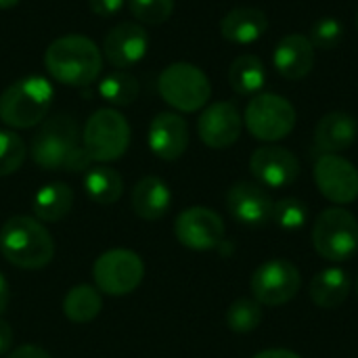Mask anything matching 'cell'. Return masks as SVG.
<instances>
[{
	"mask_svg": "<svg viewBox=\"0 0 358 358\" xmlns=\"http://www.w3.org/2000/svg\"><path fill=\"white\" fill-rule=\"evenodd\" d=\"M80 130L71 115L59 113L48 117L31 141V159L44 170L84 172L90 168V157L78 143Z\"/></svg>",
	"mask_w": 358,
	"mask_h": 358,
	"instance_id": "obj_1",
	"label": "cell"
},
{
	"mask_svg": "<svg viewBox=\"0 0 358 358\" xmlns=\"http://www.w3.org/2000/svg\"><path fill=\"white\" fill-rule=\"evenodd\" d=\"M103 57L99 46L78 34L61 36L48 44L44 52V67L52 80L65 86H88L101 73Z\"/></svg>",
	"mask_w": 358,
	"mask_h": 358,
	"instance_id": "obj_2",
	"label": "cell"
},
{
	"mask_svg": "<svg viewBox=\"0 0 358 358\" xmlns=\"http://www.w3.org/2000/svg\"><path fill=\"white\" fill-rule=\"evenodd\" d=\"M0 254L17 268H44L55 256L48 229L31 216H13L0 229Z\"/></svg>",
	"mask_w": 358,
	"mask_h": 358,
	"instance_id": "obj_3",
	"label": "cell"
},
{
	"mask_svg": "<svg viewBox=\"0 0 358 358\" xmlns=\"http://www.w3.org/2000/svg\"><path fill=\"white\" fill-rule=\"evenodd\" d=\"M52 86L42 76H27L0 94V120L8 128L25 130L40 124L52 105Z\"/></svg>",
	"mask_w": 358,
	"mask_h": 358,
	"instance_id": "obj_4",
	"label": "cell"
},
{
	"mask_svg": "<svg viewBox=\"0 0 358 358\" xmlns=\"http://www.w3.org/2000/svg\"><path fill=\"white\" fill-rule=\"evenodd\" d=\"M157 90L170 107L185 113L199 111L212 96V84L208 76L197 65L185 61L172 63L159 73Z\"/></svg>",
	"mask_w": 358,
	"mask_h": 358,
	"instance_id": "obj_5",
	"label": "cell"
},
{
	"mask_svg": "<svg viewBox=\"0 0 358 358\" xmlns=\"http://www.w3.org/2000/svg\"><path fill=\"white\" fill-rule=\"evenodd\" d=\"M313 245L329 262L350 260L358 250V220L346 208H327L313 227Z\"/></svg>",
	"mask_w": 358,
	"mask_h": 358,
	"instance_id": "obj_6",
	"label": "cell"
},
{
	"mask_svg": "<svg viewBox=\"0 0 358 358\" xmlns=\"http://www.w3.org/2000/svg\"><path fill=\"white\" fill-rule=\"evenodd\" d=\"M296 107L281 94L260 92L245 107L243 122L248 132L264 143L287 138L296 128Z\"/></svg>",
	"mask_w": 358,
	"mask_h": 358,
	"instance_id": "obj_7",
	"label": "cell"
},
{
	"mask_svg": "<svg viewBox=\"0 0 358 358\" xmlns=\"http://www.w3.org/2000/svg\"><path fill=\"white\" fill-rule=\"evenodd\" d=\"M130 145V124L117 109H96L84 126V149L92 162H115Z\"/></svg>",
	"mask_w": 358,
	"mask_h": 358,
	"instance_id": "obj_8",
	"label": "cell"
},
{
	"mask_svg": "<svg viewBox=\"0 0 358 358\" xmlns=\"http://www.w3.org/2000/svg\"><path fill=\"white\" fill-rule=\"evenodd\" d=\"M145 277V264L130 250H109L92 266V279L99 292L107 296L132 294Z\"/></svg>",
	"mask_w": 358,
	"mask_h": 358,
	"instance_id": "obj_9",
	"label": "cell"
},
{
	"mask_svg": "<svg viewBox=\"0 0 358 358\" xmlns=\"http://www.w3.org/2000/svg\"><path fill=\"white\" fill-rule=\"evenodd\" d=\"M250 285L258 304L283 306L298 296L302 287V275L294 262L285 258H273L254 271Z\"/></svg>",
	"mask_w": 358,
	"mask_h": 358,
	"instance_id": "obj_10",
	"label": "cell"
},
{
	"mask_svg": "<svg viewBox=\"0 0 358 358\" xmlns=\"http://www.w3.org/2000/svg\"><path fill=\"white\" fill-rule=\"evenodd\" d=\"M174 233L185 248L208 252L224 241V222L218 212L203 206H193L178 214Z\"/></svg>",
	"mask_w": 358,
	"mask_h": 358,
	"instance_id": "obj_11",
	"label": "cell"
},
{
	"mask_svg": "<svg viewBox=\"0 0 358 358\" xmlns=\"http://www.w3.org/2000/svg\"><path fill=\"white\" fill-rule=\"evenodd\" d=\"M315 182L321 195L338 206L357 201L358 170L342 155L323 153L315 164Z\"/></svg>",
	"mask_w": 358,
	"mask_h": 358,
	"instance_id": "obj_12",
	"label": "cell"
},
{
	"mask_svg": "<svg viewBox=\"0 0 358 358\" xmlns=\"http://www.w3.org/2000/svg\"><path fill=\"white\" fill-rule=\"evenodd\" d=\"M250 170L254 178L266 189H285L300 176L298 157L279 145H264L250 157Z\"/></svg>",
	"mask_w": 358,
	"mask_h": 358,
	"instance_id": "obj_13",
	"label": "cell"
},
{
	"mask_svg": "<svg viewBox=\"0 0 358 358\" xmlns=\"http://www.w3.org/2000/svg\"><path fill=\"white\" fill-rule=\"evenodd\" d=\"M273 206L268 191L256 182L239 180L227 193L229 214L245 227H266L273 220Z\"/></svg>",
	"mask_w": 358,
	"mask_h": 358,
	"instance_id": "obj_14",
	"label": "cell"
},
{
	"mask_svg": "<svg viewBox=\"0 0 358 358\" xmlns=\"http://www.w3.org/2000/svg\"><path fill=\"white\" fill-rule=\"evenodd\" d=\"M243 128L239 109L229 101H218L206 107L197 120V132L210 149H227L237 143Z\"/></svg>",
	"mask_w": 358,
	"mask_h": 358,
	"instance_id": "obj_15",
	"label": "cell"
},
{
	"mask_svg": "<svg viewBox=\"0 0 358 358\" xmlns=\"http://www.w3.org/2000/svg\"><path fill=\"white\" fill-rule=\"evenodd\" d=\"M149 34L134 21H124L111 27L103 40V55L115 69H128L145 59Z\"/></svg>",
	"mask_w": 358,
	"mask_h": 358,
	"instance_id": "obj_16",
	"label": "cell"
},
{
	"mask_svg": "<svg viewBox=\"0 0 358 358\" xmlns=\"http://www.w3.org/2000/svg\"><path fill=\"white\" fill-rule=\"evenodd\" d=\"M149 149L164 162L178 159L189 145V126L182 115L164 111L157 113L149 124L147 134Z\"/></svg>",
	"mask_w": 358,
	"mask_h": 358,
	"instance_id": "obj_17",
	"label": "cell"
},
{
	"mask_svg": "<svg viewBox=\"0 0 358 358\" xmlns=\"http://www.w3.org/2000/svg\"><path fill=\"white\" fill-rule=\"evenodd\" d=\"M273 65L287 80L306 78L315 65V46L308 36L289 34L281 38L273 52Z\"/></svg>",
	"mask_w": 358,
	"mask_h": 358,
	"instance_id": "obj_18",
	"label": "cell"
},
{
	"mask_svg": "<svg viewBox=\"0 0 358 358\" xmlns=\"http://www.w3.org/2000/svg\"><path fill=\"white\" fill-rule=\"evenodd\" d=\"M358 136V122L348 111H329L321 117L315 130L317 149L323 153H342L355 145Z\"/></svg>",
	"mask_w": 358,
	"mask_h": 358,
	"instance_id": "obj_19",
	"label": "cell"
},
{
	"mask_svg": "<svg viewBox=\"0 0 358 358\" xmlns=\"http://www.w3.org/2000/svg\"><path fill=\"white\" fill-rule=\"evenodd\" d=\"M268 29L264 10L254 6H239L229 10L220 21V34L233 44H252L260 40Z\"/></svg>",
	"mask_w": 358,
	"mask_h": 358,
	"instance_id": "obj_20",
	"label": "cell"
},
{
	"mask_svg": "<svg viewBox=\"0 0 358 358\" xmlns=\"http://www.w3.org/2000/svg\"><path fill=\"white\" fill-rule=\"evenodd\" d=\"M130 203L138 218L159 220L168 214L172 206V193L159 176H145L134 185Z\"/></svg>",
	"mask_w": 358,
	"mask_h": 358,
	"instance_id": "obj_21",
	"label": "cell"
},
{
	"mask_svg": "<svg viewBox=\"0 0 358 358\" xmlns=\"http://www.w3.org/2000/svg\"><path fill=\"white\" fill-rule=\"evenodd\" d=\"M350 277L346 271L334 266V268H325L321 273H317L310 281V300L325 310H334L338 306H342L350 294Z\"/></svg>",
	"mask_w": 358,
	"mask_h": 358,
	"instance_id": "obj_22",
	"label": "cell"
},
{
	"mask_svg": "<svg viewBox=\"0 0 358 358\" xmlns=\"http://www.w3.org/2000/svg\"><path fill=\"white\" fill-rule=\"evenodd\" d=\"M71 206H73V191L65 182H48L40 187L31 201L34 216L40 222L63 220L69 214Z\"/></svg>",
	"mask_w": 358,
	"mask_h": 358,
	"instance_id": "obj_23",
	"label": "cell"
},
{
	"mask_svg": "<svg viewBox=\"0 0 358 358\" xmlns=\"http://www.w3.org/2000/svg\"><path fill=\"white\" fill-rule=\"evenodd\" d=\"M229 84L241 96H256L266 84V69L256 55H241L229 67Z\"/></svg>",
	"mask_w": 358,
	"mask_h": 358,
	"instance_id": "obj_24",
	"label": "cell"
},
{
	"mask_svg": "<svg viewBox=\"0 0 358 358\" xmlns=\"http://www.w3.org/2000/svg\"><path fill=\"white\" fill-rule=\"evenodd\" d=\"M84 191L94 203L111 206L122 197L124 180L113 168L94 166V168H88L84 174Z\"/></svg>",
	"mask_w": 358,
	"mask_h": 358,
	"instance_id": "obj_25",
	"label": "cell"
},
{
	"mask_svg": "<svg viewBox=\"0 0 358 358\" xmlns=\"http://www.w3.org/2000/svg\"><path fill=\"white\" fill-rule=\"evenodd\" d=\"M103 308V298L92 285H76L63 298V315L71 323H90Z\"/></svg>",
	"mask_w": 358,
	"mask_h": 358,
	"instance_id": "obj_26",
	"label": "cell"
},
{
	"mask_svg": "<svg viewBox=\"0 0 358 358\" xmlns=\"http://www.w3.org/2000/svg\"><path fill=\"white\" fill-rule=\"evenodd\" d=\"M99 94L109 103V105H130L136 101L138 96V82L134 76H130L128 71H113L109 76H105L99 84Z\"/></svg>",
	"mask_w": 358,
	"mask_h": 358,
	"instance_id": "obj_27",
	"label": "cell"
},
{
	"mask_svg": "<svg viewBox=\"0 0 358 358\" xmlns=\"http://www.w3.org/2000/svg\"><path fill=\"white\" fill-rule=\"evenodd\" d=\"M262 304L250 298L235 300L227 310V325L235 334H250L262 323Z\"/></svg>",
	"mask_w": 358,
	"mask_h": 358,
	"instance_id": "obj_28",
	"label": "cell"
},
{
	"mask_svg": "<svg viewBox=\"0 0 358 358\" xmlns=\"http://www.w3.org/2000/svg\"><path fill=\"white\" fill-rule=\"evenodd\" d=\"M273 222L285 231H300L308 222V206L298 197H283L273 206Z\"/></svg>",
	"mask_w": 358,
	"mask_h": 358,
	"instance_id": "obj_29",
	"label": "cell"
},
{
	"mask_svg": "<svg viewBox=\"0 0 358 358\" xmlns=\"http://www.w3.org/2000/svg\"><path fill=\"white\" fill-rule=\"evenodd\" d=\"M27 149L23 138L13 130H0V176H8L21 168Z\"/></svg>",
	"mask_w": 358,
	"mask_h": 358,
	"instance_id": "obj_30",
	"label": "cell"
},
{
	"mask_svg": "<svg viewBox=\"0 0 358 358\" xmlns=\"http://www.w3.org/2000/svg\"><path fill=\"white\" fill-rule=\"evenodd\" d=\"M342 38H344V23L336 17H321L319 21H315L308 36L313 46L321 50L336 48L342 42Z\"/></svg>",
	"mask_w": 358,
	"mask_h": 358,
	"instance_id": "obj_31",
	"label": "cell"
},
{
	"mask_svg": "<svg viewBox=\"0 0 358 358\" xmlns=\"http://www.w3.org/2000/svg\"><path fill=\"white\" fill-rule=\"evenodd\" d=\"M134 19L149 25H159L172 17L174 0H128Z\"/></svg>",
	"mask_w": 358,
	"mask_h": 358,
	"instance_id": "obj_32",
	"label": "cell"
},
{
	"mask_svg": "<svg viewBox=\"0 0 358 358\" xmlns=\"http://www.w3.org/2000/svg\"><path fill=\"white\" fill-rule=\"evenodd\" d=\"M90 10L99 17H113L122 10L124 0H88Z\"/></svg>",
	"mask_w": 358,
	"mask_h": 358,
	"instance_id": "obj_33",
	"label": "cell"
},
{
	"mask_svg": "<svg viewBox=\"0 0 358 358\" xmlns=\"http://www.w3.org/2000/svg\"><path fill=\"white\" fill-rule=\"evenodd\" d=\"M8 358H50V355L46 350H42L40 346H34V344H23L19 346L15 352H10Z\"/></svg>",
	"mask_w": 358,
	"mask_h": 358,
	"instance_id": "obj_34",
	"label": "cell"
},
{
	"mask_svg": "<svg viewBox=\"0 0 358 358\" xmlns=\"http://www.w3.org/2000/svg\"><path fill=\"white\" fill-rule=\"evenodd\" d=\"M10 346H13V329L4 319H0V357L6 355Z\"/></svg>",
	"mask_w": 358,
	"mask_h": 358,
	"instance_id": "obj_35",
	"label": "cell"
},
{
	"mask_svg": "<svg viewBox=\"0 0 358 358\" xmlns=\"http://www.w3.org/2000/svg\"><path fill=\"white\" fill-rule=\"evenodd\" d=\"M252 358H302L294 350H285V348H271V350H262Z\"/></svg>",
	"mask_w": 358,
	"mask_h": 358,
	"instance_id": "obj_36",
	"label": "cell"
},
{
	"mask_svg": "<svg viewBox=\"0 0 358 358\" xmlns=\"http://www.w3.org/2000/svg\"><path fill=\"white\" fill-rule=\"evenodd\" d=\"M8 300H10V289H8V283H6V279L2 277V273H0V315L6 310V306H8Z\"/></svg>",
	"mask_w": 358,
	"mask_h": 358,
	"instance_id": "obj_37",
	"label": "cell"
},
{
	"mask_svg": "<svg viewBox=\"0 0 358 358\" xmlns=\"http://www.w3.org/2000/svg\"><path fill=\"white\" fill-rule=\"evenodd\" d=\"M21 0H0V8H13V6H17Z\"/></svg>",
	"mask_w": 358,
	"mask_h": 358,
	"instance_id": "obj_38",
	"label": "cell"
},
{
	"mask_svg": "<svg viewBox=\"0 0 358 358\" xmlns=\"http://www.w3.org/2000/svg\"><path fill=\"white\" fill-rule=\"evenodd\" d=\"M357 294H358V279H357Z\"/></svg>",
	"mask_w": 358,
	"mask_h": 358,
	"instance_id": "obj_39",
	"label": "cell"
},
{
	"mask_svg": "<svg viewBox=\"0 0 358 358\" xmlns=\"http://www.w3.org/2000/svg\"><path fill=\"white\" fill-rule=\"evenodd\" d=\"M357 27H358V15H357Z\"/></svg>",
	"mask_w": 358,
	"mask_h": 358,
	"instance_id": "obj_40",
	"label": "cell"
}]
</instances>
